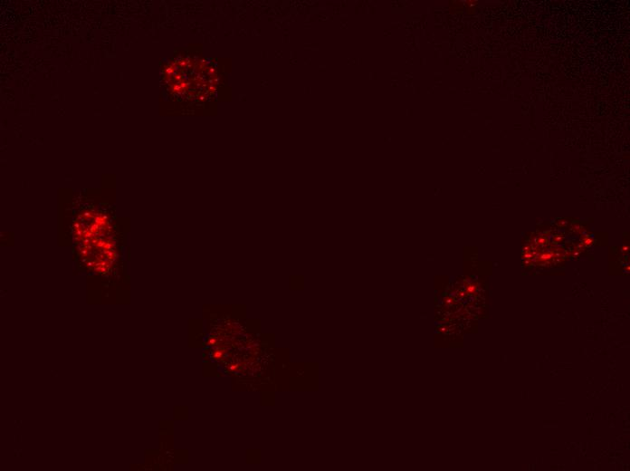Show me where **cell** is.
I'll list each match as a JSON object with an SVG mask.
<instances>
[{
	"label": "cell",
	"mask_w": 630,
	"mask_h": 471,
	"mask_svg": "<svg viewBox=\"0 0 630 471\" xmlns=\"http://www.w3.org/2000/svg\"><path fill=\"white\" fill-rule=\"evenodd\" d=\"M111 227L100 214H83L74 226V237L81 256L91 259L90 264L105 266L115 256Z\"/></svg>",
	"instance_id": "cell-1"
}]
</instances>
